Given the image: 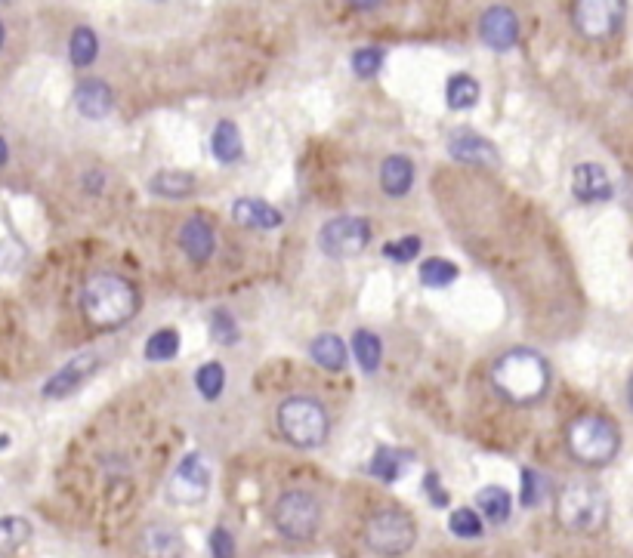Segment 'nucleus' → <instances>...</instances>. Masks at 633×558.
Here are the masks:
<instances>
[{
	"instance_id": "38",
	"label": "nucleus",
	"mask_w": 633,
	"mask_h": 558,
	"mask_svg": "<svg viewBox=\"0 0 633 558\" xmlns=\"http://www.w3.org/2000/svg\"><path fill=\"white\" fill-rule=\"evenodd\" d=\"M427 488H430V497H433L436 506H445V503H448V497H445L442 488L436 485V475H427Z\"/></svg>"
},
{
	"instance_id": "10",
	"label": "nucleus",
	"mask_w": 633,
	"mask_h": 558,
	"mask_svg": "<svg viewBox=\"0 0 633 558\" xmlns=\"http://www.w3.org/2000/svg\"><path fill=\"white\" fill-rule=\"evenodd\" d=\"M210 491V466L204 463L201 454H189L180 460V466L167 478V494L183 506L201 503Z\"/></svg>"
},
{
	"instance_id": "36",
	"label": "nucleus",
	"mask_w": 633,
	"mask_h": 558,
	"mask_svg": "<svg viewBox=\"0 0 633 558\" xmlns=\"http://www.w3.org/2000/svg\"><path fill=\"white\" fill-rule=\"evenodd\" d=\"M519 503L522 506H538L541 503V475L532 469H522V491H519Z\"/></svg>"
},
{
	"instance_id": "4",
	"label": "nucleus",
	"mask_w": 633,
	"mask_h": 558,
	"mask_svg": "<svg viewBox=\"0 0 633 558\" xmlns=\"http://www.w3.org/2000/svg\"><path fill=\"white\" fill-rule=\"evenodd\" d=\"M556 518L572 534H596L609 518V497L596 481L575 478L556 497Z\"/></svg>"
},
{
	"instance_id": "3",
	"label": "nucleus",
	"mask_w": 633,
	"mask_h": 558,
	"mask_svg": "<svg viewBox=\"0 0 633 558\" xmlns=\"http://www.w3.org/2000/svg\"><path fill=\"white\" fill-rule=\"evenodd\" d=\"M275 423H278L281 438L300 451L322 448L331 435L328 407L319 398H309V395H291L281 401L275 411Z\"/></svg>"
},
{
	"instance_id": "26",
	"label": "nucleus",
	"mask_w": 633,
	"mask_h": 558,
	"mask_svg": "<svg viewBox=\"0 0 633 558\" xmlns=\"http://www.w3.org/2000/svg\"><path fill=\"white\" fill-rule=\"evenodd\" d=\"M417 275H420V284H424V287L442 290V287H448L457 278V266L451 263V259L433 256V259H424V263H420Z\"/></svg>"
},
{
	"instance_id": "35",
	"label": "nucleus",
	"mask_w": 633,
	"mask_h": 558,
	"mask_svg": "<svg viewBox=\"0 0 633 558\" xmlns=\"http://www.w3.org/2000/svg\"><path fill=\"white\" fill-rule=\"evenodd\" d=\"M210 333H214V340L223 343V346H232L238 340V327H235V318L229 312H217L214 318H210Z\"/></svg>"
},
{
	"instance_id": "23",
	"label": "nucleus",
	"mask_w": 633,
	"mask_h": 558,
	"mask_svg": "<svg viewBox=\"0 0 633 558\" xmlns=\"http://www.w3.org/2000/svg\"><path fill=\"white\" fill-rule=\"evenodd\" d=\"M210 145H214V158L220 164H235L241 161V152H244V145H241V133L232 121H220L214 127V136H210Z\"/></svg>"
},
{
	"instance_id": "6",
	"label": "nucleus",
	"mask_w": 633,
	"mask_h": 558,
	"mask_svg": "<svg viewBox=\"0 0 633 558\" xmlns=\"http://www.w3.org/2000/svg\"><path fill=\"white\" fill-rule=\"evenodd\" d=\"M272 525L285 540L306 543L315 537V531L322 525V503L315 500V494H309L303 488H291L275 500Z\"/></svg>"
},
{
	"instance_id": "29",
	"label": "nucleus",
	"mask_w": 633,
	"mask_h": 558,
	"mask_svg": "<svg viewBox=\"0 0 633 558\" xmlns=\"http://www.w3.org/2000/svg\"><path fill=\"white\" fill-rule=\"evenodd\" d=\"M28 540H31V525L25 522V518H19V515L0 518V555L16 552Z\"/></svg>"
},
{
	"instance_id": "13",
	"label": "nucleus",
	"mask_w": 633,
	"mask_h": 558,
	"mask_svg": "<svg viewBox=\"0 0 633 558\" xmlns=\"http://www.w3.org/2000/svg\"><path fill=\"white\" fill-rule=\"evenodd\" d=\"M448 155L467 167H498L495 145L473 130H454L448 136Z\"/></svg>"
},
{
	"instance_id": "18",
	"label": "nucleus",
	"mask_w": 633,
	"mask_h": 558,
	"mask_svg": "<svg viewBox=\"0 0 633 558\" xmlns=\"http://www.w3.org/2000/svg\"><path fill=\"white\" fill-rule=\"evenodd\" d=\"M414 185V164L405 155H390L380 164V189L386 198H405Z\"/></svg>"
},
{
	"instance_id": "25",
	"label": "nucleus",
	"mask_w": 633,
	"mask_h": 558,
	"mask_svg": "<svg viewBox=\"0 0 633 558\" xmlns=\"http://www.w3.org/2000/svg\"><path fill=\"white\" fill-rule=\"evenodd\" d=\"M99 56V37L93 34V28L78 25L72 31V41H68V59L78 68H90Z\"/></svg>"
},
{
	"instance_id": "30",
	"label": "nucleus",
	"mask_w": 633,
	"mask_h": 558,
	"mask_svg": "<svg viewBox=\"0 0 633 558\" xmlns=\"http://www.w3.org/2000/svg\"><path fill=\"white\" fill-rule=\"evenodd\" d=\"M177 352H180V333L173 327L155 330L149 337V343H146V358L149 361H170V358H177Z\"/></svg>"
},
{
	"instance_id": "33",
	"label": "nucleus",
	"mask_w": 633,
	"mask_h": 558,
	"mask_svg": "<svg viewBox=\"0 0 633 558\" xmlns=\"http://www.w3.org/2000/svg\"><path fill=\"white\" fill-rule=\"evenodd\" d=\"M383 62H386V53L380 47H362L353 53V71L359 78H374V74L383 68Z\"/></svg>"
},
{
	"instance_id": "7",
	"label": "nucleus",
	"mask_w": 633,
	"mask_h": 558,
	"mask_svg": "<svg viewBox=\"0 0 633 558\" xmlns=\"http://www.w3.org/2000/svg\"><path fill=\"white\" fill-rule=\"evenodd\" d=\"M417 540L414 518L402 509H377L365 525V543L383 558L405 555Z\"/></svg>"
},
{
	"instance_id": "27",
	"label": "nucleus",
	"mask_w": 633,
	"mask_h": 558,
	"mask_svg": "<svg viewBox=\"0 0 633 558\" xmlns=\"http://www.w3.org/2000/svg\"><path fill=\"white\" fill-rule=\"evenodd\" d=\"M353 349H356L359 367L365 370V374H374V370L380 367V358H383V343H380L377 333H371V330H356Z\"/></svg>"
},
{
	"instance_id": "40",
	"label": "nucleus",
	"mask_w": 633,
	"mask_h": 558,
	"mask_svg": "<svg viewBox=\"0 0 633 558\" xmlns=\"http://www.w3.org/2000/svg\"><path fill=\"white\" fill-rule=\"evenodd\" d=\"M4 41H7V28H4V22H0V50H4Z\"/></svg>"
},
{
	"instance_id": "37",
	"label": "nucleus",
	"mask_w": 633,
	"mask_h": 558,
	"mask_svg": "<svg viewBox=\"0 0 633 558\" xmlns=\"http://www.w3.org/2000/svg\"><path fill=\"white\" fill-rule=\"evenodd\" d=\"M210 555L214 558H235V537L226 528H214V534H210Z\"/></svg>"
},
{
	"instance_id": "14",
	"label": "nucleus",
	"mask_w": 633,
	"mask_h": 558,
	"mask_svg": "<svg viewBox=\"0 0 633 558\" xmlns=\"http://www.w3.org/2000/svg\"><path fill=\"white\" fill-rule=\"evenodd\" d=\"M183 253L189 256V263L195 266H204L210 256H214L217 250V235H214V226L204 219V216H189L183 226H180V235H177Z\"/></svg>"
},
{
	"instance_id": "8",
	"label": "nucleus",
	"mask_w": 633,
	"mask_h": 558,
	"mask_svg": "<svg viewBox=\"0 0 633 558\" xmlns=\"http://www.w3.org/2000/svg\"><path fill=\"white\" fill-rule=\"evenodd\" d=\"M371 244V222L362 216H334L319 232V247L331 259H353Z\"/></svg>"
},
{
	"instance_id": "41",
	"label": "nucleus",
	"mask_w": 633,
	"mask_h": 558,
	"mask_svg": "<svg viewBox=\"0 0 633 558\" xmlns=\"http://www.w3.org/2000/svg\"><path fill=\"white\" fill-rule=\"evenodd\" d=\"M627 398H630V407H633V377H630V386H627Z\"/></svg>"
},
{
	"instance_id": "2",
	"label": "nucleus",
	"mask_w": 633,
	"mask_h": 558,
	"mask_svg": "<svg viewBox=\"0 0 633 558\" xmlns=\"http://www.w3.org/2000/svg\"><path fill=\"white\" fill-rule=\"evenodd\" d=\"M139 309V293L133 281L118 272H96L81 287V312L96 330H115L127 324Z\"/></svg>"
},
{
	"instance_id": "39",
	"label": "nucleus",
	"mask_w": 633,
	"mask_h": 558,
	"mask_svg": "<svg viewBox=\"0 0 633 558\" xmlns=\"http://www.w3.org/2000/svg\"><path fill=\"white\" fill-rule=\"evenodd\" d=\"M10 161V145H7V139L0 136V167H4Z\"/></svg>"
},
{
	"instance_id": "15",
	"label": "nucleus",
	"mask_w": 633,
	"mask_h": 558,
	"mask_svg": "<svg viewBox=\"0 0 633 558\" xmlns=\"http://www.w3.org/2000/svg\"><path fill=\"white\" fill-rule=\"evenodd\" d=\"M612 179L600 164H578L572 173V195L581 204H603L612 198Z\"/></svg>"
},
{
	"instance_id": "9",
	"label": "nucleus",
	"mask_w": 633,
	"mask_h": 558,
	"mask_svg": "<svg viewBox=\"0 0 633 558\" xmlns=\"http://www.w3.org/2000/svg\"><path fill=\"white\" fill-rule=\"evenodd\" d=\"M627 7L621 0H578L572 7V25L587 41H609L621 28Z\"/></svg>"
},
{
	"instance_id": "19",
	"label": "nucleus",
	"mask_w": 633,
	"mask_h": 558,
	"mask_svg": "<svg viewBox=\"0 0 633 558\" xmlns=\"http://www.w3.org/2000/svg\"><path fill=\"white\" fill-rule=\"evenodd\" d=\"M232 219L244 229H278L281 226V213L275 207H269L266 201L257 198H241L232 204Z\"/></svg>"
},
{
	"instance_id": "21",
	"label": "nucleus",
	"mask_w": 633,
	"mask_h": 558,
	"mask_svg": "<svg viewBox=\"0 0 633 558\" xmlns=\"http://www.w3.org/2000/svg\"><path fill=\"white\" fill-rule=\"evenodd\" d=\"M309 355L319 367L331 370V374H340V370L346 367V358H349L346 343H343V337H337V333H319L309 346Z\"/></svg>"
},
{
	"instance_id": "22",
	"label": "nucleus",
	"mask_w": 633,
	"mask_h": 558,
	"mask_svg": "<svg viewBox=\"0 0 633 558\" xmlns=\"http://www.w3.org/2000/svg\"><path fill=\"white\" fill-rule=\"evenodd\" d=\"M476 503H479V512L488 518L491 525H504L507 518H510V512H513V497L501 485L482 488L479 497H476Z\"/></svg>"
},
{
	"instance_id": "17",
	"label": "nucleus",
	"mask_w": 633,
	"mask_h": 558,
	"mask_svg": "<svg viewBox=\"0 0 633 558\" xmlns=\"http://www.w3.org/2000/svg\"><path fill=\"white\" fill-rule=\"evenodd\" d=\"M75 105H78V111H81L84 118L99 121V118H105V115L112 111L115 93H112V87L105 84V81L87 78V81H81V84L75 87Z\"/></svg>"
},
{
	"instance_id": "12",
	"label": "nucleus",
	"mask_w": 633,
	"mask_h": 558,
	"mask_svg": "<svg viewBox=\"0 0 633 558\" xmlns=\"http://www.w3.org/2000/svg\"><path fill=\"white\" fill-rule=\"evenodd\" d=\"M99 370V355H78V358H72L68 364H62L56 374L44 383V398H68L72 392H78L93 374Z\"/></svg>"
},
{
	"instance_id": "28",
	"label": "nucleus",
	"mask_w": 633,
	"mask_h": 558,
	"mask_svg": "<svg viewBox=\"0 0 633 558\" xmlns=\"http://www.w3.org/2000/svg\"><path fill=\"white\" fill-rule=\"evenodd\" d=\"M411 457L408 454H402V451H393V448H377V454H374V460H371V466H368V472L371 475H377L380 481H396L402 472H405V463H408Z\"/></svg>"
},
{
	"instance_id": "5",
	"label": "nucleus",
	"mask_w": 633,
	"mask_h": 558,
	"mask_svg": "<svg viewBox=\"0 0 633 558\" xmlns=\"http://www.w3.org/2000/svg\"><path fill=\"white\" fill-rule=\"evenodd\" d=\"M566 448L581 466L603 469L618 457L621 432L612 420L600 414H581L566 429Z\"/></svg>"
},
{
	"instance_id": "1",
	"label": "nucleus",
	"mask_w": 633,
	"mask_h": 558,
	"mask_svg": "<svg viewBox=\"0 0 633 558\" xmlns=\"http://www.w3.org/2000/svg\"><path fill=\"white\" fill-rule=\"evenodd\" d=\"M488 377L504 401L516 407H529L538 404L550 389V364L535 349H510L491 364Z\"/></svg>"
},
{
	"instance_id": "16",
	"label": "nucleus",
	"mask_w": 633,
	"mask_h": 558,
	"mask_svg": "<svg viewBox=\"0 0 633 558\" xmlns=\"http://www.w3.org/2000/svg\"><path fill=\"white\" fill-rule=\"evenodd\" d=\"M139 552H143V558H183L186 543L177 528L149 525L143 537H139Z\"/></svg>"
},
{
	"instance_id": "20",
	"label": "nucleus",
	"mask_w": 633,
	"mask_h": 558,
	"mask_svg": "<svg viewBox=\"0 0 633 558\" xmlns=\"http://www.w3.org/2000/svg\"><path fill=\"white\" fill-rule=\"evenodd\" d=\"M198 189V179L186 170H161L149 179V192L158 198H170V201H183Z\"/></svg>"
},
{
	"instance_id": "34",
	"label": "nucleus",
	"mask_w": 633,
	"mask_h": 558,
	"mask_svg": "<svg viewBox=\"0 0 633 558\" xmlns=\"http://www.w3.org/2000/svg\"><path fill=\"white\" fill-rule=\"evenodd\" d=\"M420 247H424V241H420L417 235H405L399 241H390L383 247V256L393 259V263H411V259H417Z\"/></svg>"
},
{
	"instance_id": "11",
	"label": "nucleus",
	"mask_w": 633,
	"mask_h": 558,
	"mask_svg": "<svg viewBox=\"0 0 633 558\" xmlns=\"http://www.w3.org/2000/svg\"><path fill=\"white\" fill-rule=\"evenodd\" d=\"M479 37L482 44L507 53L519 44V19L510 7H488L479 19Z\"/></svg>"
},
{
	"instance_id": "32",
	"label": "nucleus",
	"mask_w": 633,
	"mask_h": 558,
	"mask_svg": "<svg viewBox=\"0 0 633 558\" xmlns=\"http://www.w3.org/2000/svg\"><path fill=\"white\" fill-rule=\"evenodd\" d=\"M448 528L454 537H461V540H476L482 537V515L473 512V509H454L451 518H448Z\"/></svg>"
},
{
	"instance_id": "31",
	"label": "nucleus",
	"mask_w": 633,
	"mask_h": 558,
	"mask_svg": "<svg viewBox=\"0 0 633 558\" xmlns=\"http://www.w3.org/2000/svg\"><path fill=\"white\" fill-rule=\"evenodd\" d=\"M195 386H198V392H201L207 401L220 398V395H223V386H226V370H223V364H217V361L201 364V367H198V374H195Z\"/></svg>"
},
{
	"instance_id": "24",
	"label": "nucleus",
	"mask_w": 633,
	"mask_h": 558,
	"mask_svg": "<svg viewBox=\"0 0 633 558\" xmlns=\"http://www.w3.org/2000/svg\"><path fill=\"white\" fill-rule=\"evenodd\" d=\"M445 102L454 111H467L479 102V81L470 74H451L445 84Z\"/></svg>"
}]
</instances>
